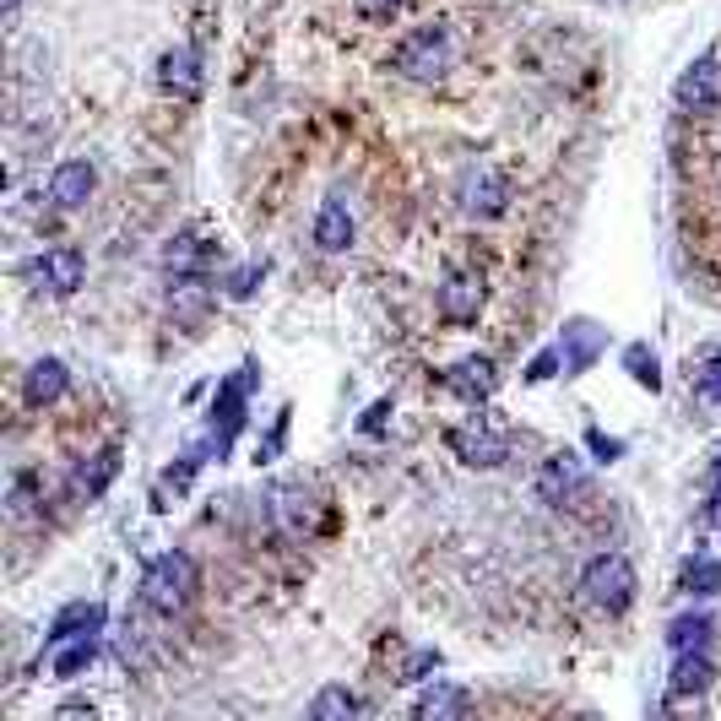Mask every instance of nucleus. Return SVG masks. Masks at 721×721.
<instances>
[{
    "label": "nucleus",
    "mask_w": 721,
    "mask_h": 721,
    "mask_svg": "<svg viewBox=\"0 0 721 721\" xmlns=\"http://www.w3.org/2000/svg\"><path fill=\"white\" fill-rule=\"evenodd\" d=\"M391 66L407 82H439L456 66V33L445 22H418V28H407L402 39L391 43Z\"/></svg>",
    "instance_id": "nucleus-1"
},
{
    "label": "nucleus",
    "mask_w": 721,
    "mask_h": 721,
    "mask_svg": "<svg viewBox=\"0 0 721 721\" xmlns=\"http://www.w3.org/2000/svg\"><path fill=\"white\" fill-rule=\"evenodd\" d=\"M581 596L592 602L596 613H624L635 602V564L624 553H596L592 564L581 570Z\"/></svg>",
    "instance_id": "nucleus-2"
},
{
    "label": "nucleus",
    "mask_w": 721,
    "mask_h": 721,
    "mask_svg": "<svg viewBox=\"0 0 721 721\" xmlns=\"http://www.w3.org/2000/svg\"><path fill=\"white\" fill-rule=\"evenodd\" d=\"M196 592V564L185 559V553H158L152 564H147V575H141V602L152 608V613H185V602Z\"/></svg>",
    "instance_id": "nucleus-3"
},
{
    "label": "nucleus",
    "mask_w": 721,
    "mask_h": 721,
    "mask_svg": "<svg viewBox=\"0 0 721 721\" xmlns=\"http://www.w3.org/2000/svg\"><path fill=\"white\" fill-rule=\"evenodd\" d=\"M456 201H462V213H467V217L488 223V217H500L510 207V179L500 169H467V174H462Z\"/></svg>",
    "instance_id": "nucleus-4"
},
{
    "label": "nucleus",
    "mask_w": 721,
    "mask_h": 721,
    "mask_svg": "<svg viewBox=\"0 0 721 721\" xmlns=\"http://www.w3.org/2000/svg\"><path fill=\"white\" fill-rule=\"evenodd\" d=\"M82 271H87V260L82 250H43L33 266H28V283L33 288H43V294H77L82 288Z\"/></svg>",
    "instance_id": "nucleus-5"
},
{
    "label": "nucleus",
    "mask_w": 721,
    "mask_h": 721,
    "mask_svg": "<svg viewBox=\"0 0 721 721\" xmlns=\"http://www.w3.org/2000/svg\"><path fill=\"white\" fill-rule=\"evenodd\" d=\"M717 103H721V55H705L679 77V109L683 115H711Z\"/></svg>",
    "instance_id": "nucleus-6"
},
{
    "label": "nucleus",
    "mask_w": 721,
    "mask_h": 721,
    "mask_svg": "<svg viewBox=\"0 0 721 721\" xmlns=\"http://www.w3.org/2000/svg\"><path fill=\"white\" fill-rule=\"evenodd\" d=\"M537 494L549 500V505H570V500H586V472H581V462L564 451V456H549L543 462V472H537Z\"/></svg>",
    "instance_id": "nucleus-7"
},
{
    "label": "nucleus",
    "mask_w": 721,
    "mask_h": 721,
    "mask_svg": "<svg viewBox=\"0 0 721 721\" xmlns=\"http://www.w3.org/2000/svg\"><path fill=\"white\" fill-rule=\"evenodd\" d=\"M477 309H483V277L477 271H451L439 283V315L467 326V320H477Z\"/></svg>",
    "instance_id": "nucleus-8"
},
{
    "label": "nucleus",
    "mask_w": 721,
    "mask_h": 721,
    "mask_svg": "<svg viewBox=\"0 0 721 721\" xmlns=\"http://www.w3.org/2000/svg\"><path fill=\"white\" fill-rule=\"evenodd\" d=\"M92 185H98L92 164H87V158H71V164H60L55 179H49V201H55V207H87Z\"/></svg>",
    "instance_id": "nucleus-9"
},
{
    "label": "nucleus",
    "mask_w": 721,
    "mask_h": 721,
    "mask_svg": "<svg viewBox=\"0 0 721 721\" xmlns=\"http://www.w3.org/2000/svg\"><path fill=\"white\" fill-rule=\"evenodd\" d=\"M245 391H250V369H239L234 381L217 391V407H213V428H217V451L228 445V434L245 424Z\"/></svg>",
    "instance_id": "nucleus-10"
},
{
    "label": "nucleus",
    "mask_w": 721,
    "mask_h": 721,
    "mask_svg": "<svg viewBox=\"0 0 721 721\" xmlns=\"http://www.w3.org/2000/svg\"><path fill=\"white\" fill-rule=\"evenodd\" d=\"M451 451H456L467 467H500V462H505V439L488 434V428H456V434H451Z\"/></svg>",
    "instance_id": "nucleus-11"
},
{
    "label": "nucleus",
    "mask_w": 721,
    "mask_h": 721,
    "mask_svg": "<svg viewBox=\"0 0 721 721\" xmlns=\"http://www.w3.org/2000/svg\"><path fill=\"white\" fill-rule=\"evenodd\" d=\"M315 245H320L326 255H342L347 245H353V213H347L342 196H332V201L320 207V217H315Z\"/></svg>",
    "instance_id": "nucleus-12"
},
{
    "label": "nucleus",
    "mask_w": 721,
    "mask_h": 721,
    "mask_svg": "<svg viewBox=\"0 0 721 721\" xmlns=\"http://www.w3.org/2000/svg\"><path fill=\"white\" fill-rule=\"evenodd\" d=\"M158 82L169 87L174 98H196V92H201V66H196V55H190V49H174V55H164Z\"/></svg>",
    "instance_id": "nucleus-13"
},
{
    "label": "nucleus",
    "mask_w": 721,
    "mask_h": 721,
    "mask_svg": "<svg viewBox=\"0 0 721 721\" xmlns=\"http://www.w3.org/2000/svg\"><path fill=\"white\" fill-rule=\"evenodd\" d=\"M98 624H103V608H98V602H71V608L49 624V645L77 640V635H98Z\"/></svg>",
    "instance_id": "nucleus-14"
},
{
    "label": "nucleus",
    "mask_w": 721,
    "mask_h": 721,
    "mask_svg": "<svg viewBox=\"0 0 721 721\" xmlns=\"http://www.w3.org/2000/svg\"><path fill=\"white\" fill-rule=\"evenodd\" d=\"M494 385H500V375H494V358H462V364L451 369V391H462L467 402H483Z\"/></svg>",
    "instance_id": "nucleus-15"
},
{
    "label": "nucleus",
    "mask_w": 721,
    "mask_h": 721,
    "mask_svg": "<svg viewBox=\"0 0 721 721\" xmlns=\"http://www.w3.org/2000/svg\"><path fill=\"white\" fill-rule=\"evenodd\" d=\"M711 679H717V668H711V656L700 651V656H689V651H679V668H673V694H705L711 689Z\"/></svg>",
    "instance_id": "nucleus-16"
},
{
    "label": "nucleus",
    "mask_w": 721,
    "mask_h": 721,
    "mask_svg": "<svg viewBox=\"0 0 721 721\" xmlns=\"http://www.w3.org/2000/svg\"><path fill=\"white\" fill-rule=\"evenodd\" d=\"M92 656H98V640L92 635L60 640V651H55V679H77V673H87Z\"/></svg>",
    "instance_id": "nucleus-17"
},
{
    "label": "nucleus",
    "mask_w": 721,
    "mask_h": 721,
    "mask_svg": "<svg viewBox=\"0 0 721 721\" xmlns=\"http://www.w3.org/2000/svg\"><path fill=\"white\" fill-rule=\"evenodd\" d=\"M60 391H66V369H60L55 358H39V364L28 369V402L43 407V402H55Z\"/></svg>",
    "instance_id": "nucleus-18"
},
{
    "label": "nucleus",
    "mask_w": 721,
    "mask_h": 721,
    "mask_svg": "<svg viewBox=\"0 0 721 721\" xmlns=\"http://www.w3.org/2000/svg\"><path fill=\"white\" fill-rule=\"evenodd\" d=\"M115 472H120V451H98L92 462L77 467V494H98V488H109Z\"/></svg>",
    "instance_id": "nucleus-19"
},
{
    "label": "nucleus",
    "mask_w": 721,
    "mask_h": 721,
    "mask_svg": "<svg viewBox=\"0 0 721 721\" xmlns=\"http://www.w3.org/2000/svg\"><path fill=\"white\" fill-rule=\"evenodd\" d=\"M711 630H717V624H711L705 613H694V619H679V624L668 630V645H673V651H700V645L711 640Z\"/></svg>",
    "instance_id": "nucleus-20"
},
{
    "label": "nucleus",
    "mask_w": 721,
    "mask_h": 721,
    "mask_svg": "<svg viewBox=\"0 0 721 721\" xmlns=\"http://www.w3.org/2000/svg\"><path fill=\"white\" fill-rule=\"evenodd\" d=\"M683 592L689 596H717L721 592V564L717 559H694V564L683 570Z\"/></svg>",
    "instance_id": "nucleus-21"
},
{
    "label": "nucleus",
    "mask_w": 721,
    "mask_h": 721,
    "mask_svg": "<svg viewBox=\"0 0 721 721\" xmlns=\"http://www.w3.org/2000/svg\"><path fill=\"white\" fill-rule=\"evenodd\" d=\"M451 711H467L462 689H428L424 700H418V717H451Z\"/></svg>",
    "instance_id": "nucleus-22"
},
{
    "label": "nucleus",
    "mask_w": 721,
    "mask_h": 721,
    "mask_svg": "<svg viewBox=\"0 0 721 721\" xmlns=\"http://www.w3.org/2000/svg\"><path fill=\"white\" fill-rule=\"evenodd\" d=\"M358 711V694H347V689H326L315 705H309V717L326 721V717H353Z\"/></svg>",
    "instance_id": "nucleus-23"
},
{
    "label": "nucleus",
    "mask_w": 721,
    "mask_h": 721,
    "mask_svg": "<svg viewBox=\"0 0 721 721\" xmlns=\"http://www.w3.org/2000/svg\"><path fill=\"white\" fill-rule=\"evenodd\" d=\"M570 337H575V353L564 358V369L575 375V369H586V364H592V353H596V332H592V326H575Z\"/></svg>",
    "instance_id": "nucleus-24"
},
{
    "label": "nucleus",
    "mask_w": 721,
    "mask_h": 721,
    "mask_svg": "<svg viewBox=\"0 0 721 721\" xmlns=\"http://www.w3.org/2000/svg\"><path fill=\"white\" fill-rule=\"evenodd\" d=\"M624 364L635 369V381H640V385H651V391L662 385V375H656V358H651L645 347H630V353H624Z\"/></svg>",
    "instance_id": "nucleus-25"
},
{
    "label": "nucleus",
    "mask_w": 721,
    "mask_h": 721,
    "mask_svg": "<svg viewBox=\"0 0 721 721\" xmlns=\"http://www.w3.org/2000/svg\"><path fill=\"white\" fill-rule=\"evenodd\" d=\"M353 11H358L364 22H391V17L402 11V0H353Z\"/></svg>",
    "instance_id": "nucleus-26"
},
{
    "label": "nucleus",
    "mask_w": 721,
    "mask_h": 721,
    "mask_svg": "<svg viewBox=\"0 0 721 721\" xmlns=\"http://www.w3.org/2000/svg\"><path fill=\"white\" fill-rule=\"evenodd\" d=\"M694 391H700L705 402H721V353L711 358V364H705V369H700V381H694Z\"/></svg>",
    "instance_id": "nucleus-27"
},
{
    "label": "nucleus",
    "mask_w": 721,
    "mask_h": 721,
    "mask_svg": "<svg viewBox=\"0 0 721 721\" xmlns=\"http://www.w3.org/2000/svg\"><path fill=\"white\" fill-rule=\"evenodd\" d=\"M553 369H559V353H543V358H537V364L526 369V381H549Z\"/></svg>",
    "instance_id": "nucleus-28"
},
{
    "label": "nucleus",
    "mask_w": 721,
    "mask_h": 721,
    "mask_svg": "<svg viewBox=\"0 0 721 721\" xmlns=\"http://www.w3.org/2000/svg\"><path fill=\"white\" fill-rule=\"evenodd\" d=\"M711 521L721 526V488H717V500H711Z\"/></svg>",
    "instance_id": "nucleus-29"
},
{
    "label": "nucleus",
    "mask_w": 721,
    "mask_h": 721,
    "mask_svg": "<svg viewBox=\"0 0 721 721\" xmlns=\"http://www.w3.org/2000/svg\"><path fill=\"white\" fill-rule=\"evenodd\" d=\"M711 483H717V488H721V451H717V467H711Z\"/></svg>",
    "instance_id": "nucleus-30"
}]
</instances>
